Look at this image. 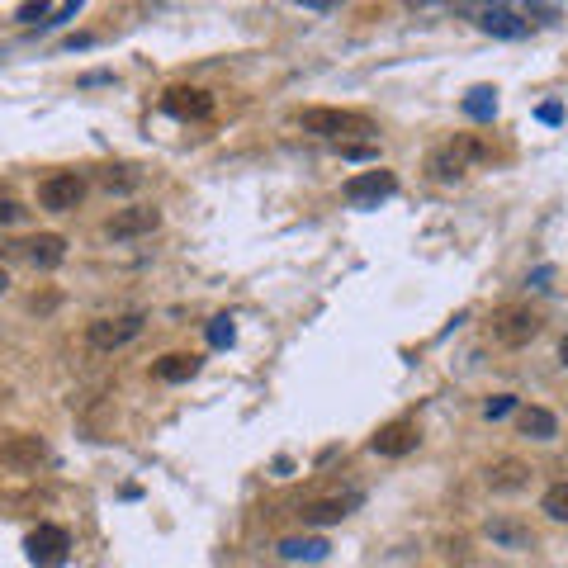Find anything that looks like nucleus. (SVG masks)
Wrapping results in <instances>:
<instances>
[{
	"instance_id": "obj_1",
	"label": "nucleus",
	"mask_w": 568,
	"mask_h": 568,
	"mask_svg": "<svg viewBox=\"0 0 568 568\" xmlns=\"http://www.w3.org/2000/svg\"><path fill=\"white\" fill-rule=\"evenodd\" d=\"M493 157V147L483 138H474V133H460V138H450V142H441L431 157H426V176L431 180H460L469 166H479V161H488Z\"/></svg>"
},
{
	"instance_id": "obj_2",
	"label": "nucleus",
	"mask_w": 568,
	"mask_h": 568,
	"mask_svg": "<svg viewBox=\"0 0 568 568\" xmlns=\"http://www.w3.org/2000/svg\"><path fill=\"white\" fill-rule=\"evenodd\" d=\"M540 327H545V318L535 313L531 303H507V308H493V318H488V337H493L497 346L516 351V346H531V341L540 337Z\"/></svg>"
},
{
	"instance_id": "obj_3",
	"label": "nucleus",
	"mask_w": 568,
	"mask_h": 568,
	"mask_svg": "<svg viewBox=\"0 0 568 568\" xmlns=\"http://www.w3.org/2000/svg\"><path fill=\"white\" fill-rule=\"evenodd\" d=\"M299 124H303V133H318V138L346 142V138L360 133L365 142H374V124L365 119V114H351V109H303Z\"/></svg>"
},
{
	"instance_id": "obj_4",
	"label": "nucleus",
	"mask_w": 568,
	"mask_h": 568,
	"mask_svg": "<svg viewBox=\"0 0 568 568\" xmlns=\"http://www.w3.org/2000/svg\"><path fill=\"white\" fill-rule=\"evenodd\" d=\"M142 327H147V318H142V313H119V318L90 322V327H86V341H90V351L109 355V351H124L128 341H138Z\"/></svg>"
},
{
	"instance_id": "obj_5",
	"label": "nucleus",
	"mask_w": 568,
	"mask_h": 568,
	"mask_svg": "<svg viewBox=\"0 0 568 568\" xmlns=\"http://www.w3.org/2000/svg\"><path fill=\"white\" fill-rule=\"evenodd\" d=\"M157 228H161V209H152V204H128V209H119L105 223V237L109 242H138V237H152Z\"/></svg>"
},
{
	"instance_id": "obj_6",
	"label": "nucleus",
	"mask_w": 568,
	"mask_h": 568,
	"mask_svg": "<svg viewBox=\"0 0 568 568\" xmlns=\"http://www.w3.org/2000/svg\"><path fill=\"white\" fill-rule=\"evenodd\" d=\"M0 464L15 469V474H34L38 464H48V441L34 431H15L0 441Z\"/></svg>"
},
{
	"instance_id": "obj_7",
	"label": "nucleus",
	"mask_w": 568,
	"mask_h": 568,
	"mask_svg": "<svg viewBox=\"0 0 568 568\" xmlns=\"http://www.w3.org/2000/svg\"><path fill=\"white\" fill-rule=\"evenodd\" d=\"M398 190V176L393 171H384V166H374V171H360V176L346 180V204H355V209H374V204H384V199Z\"/></svg>"
},
{
	"instance_id": "obj_8",
	"label": "nucleus",
	"mask_w": 568,
	"mask_h": 568,
	"mask_svg": "<svg viewBox=\"0 0 568 568\" xmlns=\"http://www.w3.org/2000/svg\"><path fill=\"white\" fill-rule=\"evenodd\" d=\"M81 199H86V176H76V171H57L38 185V204L48 213H71Z\"/></svg>"
},
{
	"instance_id": "obj_9",
	"label": "nucleus",
	"mask_w": 568,
	"mask_h": 568,
	"mask_svg": "<svg viewBox=\"0 0 568 568\" xmlns=\"http://www.w3.org/2000/svg\"><path fill=\"white\" fill-rule=\"evenodd\" d=\"M24 550H29L34 568H62L67 564V550H71V535L62 531V526H38V531H29Z\"/></svg>"
},
{
	"instance_id": "obj_10",
	"label": "nucleus",
	"mask_w": 568,
	"mask_h": 568,
	"mask_svg": "<svg viewBox=\"0 0 568 568\" xmlns=\"http://www.w3.org/2000/svg\"><path fill=\"white\" fill-rule=\"evenodd\" d=\"M161 109L171 114V119H185V124H195V119H209L213 114V95L199 86H171L161 95Z\"/></svg>"
},
{
	"instance_id": "obj_11",
	"label": "nucleus",
	"mask_w": 568,
	"mask_h": 568,
	"mask_svg": "<svg viewBox=\"0 0 568 568\" xmlns=\"http://www.w3.org/2000/svg\"><path fill=\"white\" fill-rule=\"evenodd\" d=\"M10 251L24 256L34 270H57L62 261H67V242H62L57 232H38V237H29V242H10Z\"/></svg>"
},
{
	"instance_id": "obj_12",
	"label": "nucleus",
	"mask_w": 568,
	"mask_h": 568,
	"mask_svg": "<svg viewBox=\"0 0 568 568\" xmlns=\"http://www.w3.org/2000/svg\"><path fill=\"white\" fill-rule=\"evenodd\" d=\"M355 502L360 497L355 493H332V497H313V502H303L299 512V521L303 526H337V521H346V516L355 512Z\"/></svg>"
},
{
	"instance_id": "obj_13",
	"label": "nucleus",
	"mask_w": 568,
	"mask_h": 568,
	"mask_svg": "<svg viewBox=\"0 0 568 568\" xmlns=\"http://www.w3.org/2000/svg\"><path fill=\"white\" fill-rule=\"evenodd\" d=\"M483 535L493 540L497 550H535V535L521 516H507V512L488 516V521H483Z\"/></svg>"
},
{
	"instance_id": "obj_14",
	"label": "nucleus",
	"mask_w": 568,
	"mask_h": 568,
	"mask_svg": "<svg viewBox=\"0 0 568 568\" xmlns=\"http://www.w3.org/2000/svg\"><path fill=\"white\" fill-rule=\"evenodd\" d=\"M417 422H389V426H379V436L370 441L374 455H384V460H403V455H412L417 450Z\"/></svg>"
},
{
	"instance_id": "obj_15",
	"label": "nucleus",
	"mask_w": 568,
	"mask_h": 568,
	"mask_svg": "<svg viewBox=\"0 0 568 568\" xmlns=\"http://www.w3.org/2000/svg\"><path fill=\"white\" fill-rule=\"evenodd\" d=\"M483 483L493 488V493H521L526 483H531V464L516 460V455H502V460L488 464V474H483Z\"/></svg>"
},
{
	"instance_id": "obj_16",
	"label": "nucleus",
	"mask_w": 568,
	"mask_h": 568,
	"mask_svg": "<svg viewBox=\"0 0 568 568\" xmlns=\"http://www.w3.org/2000/svg\"><path fill=\"white\" fill-rule=\"evenodd\" d=\"M479 29L493 38H526V19L512 5H488V10H479Z\"/></svg>"
},
{
	"instance_id": "obj_17",
	"label": "nucleus",
	"mask_w": 568,
	"mask_h": 568,
	"mask_svg": "<svg viewBox=\"0 0 568 568\" xmlns=\"http://www.w3.org/2000/svg\"><path fill=\"white\" fill-rule=\"evenodd\" d=\"M152 374H157L161 384H185V379H195L199 374V355H185V351L161 355L157 365H152Z\"/></svg>"
},
{
	"instance_id": "obj_18",
	"label": "nucleus",
	"mask_w": 568,
	"mask_h": 568,
	"mask_svg": "<svg viewBox=\"0 0 568 568\" xmlns=\"http://www.w3.org/2000/svg\"><path fill=\"white\" fill-rule=\"evenodd\" d=\"M516 426H521V436H531V441H554V436H559V422H554L550 408H516Z\"/></svg>"
},
{
	"instance_id": "obj_19",
	"label": "nucleus",
	"mask_w": 568,
	"mask_h": 568,
	"mask_svg": "<svg viewBox=\"0 0 568 568\" xmlns=\"http://www.w3.org/2000/svg\"><path fill=\"white\" fill-rule=\"evenodd\" d=\"M327 540L322 535H289V540H280V559H308V564H318V559H327Z\"/></svg>"
},
{
	"instance_id": "obj_20",
	"label": "nucleus",
	"mask_w": 568,
	"mask_h": 568,
	"mask_svg": "<svg viewBox=\"0 0 568 568\" xmlns=\"http://www.w3.org/2000/svg\"><path fill=\"white\" fill-rule=\"evenodd\" d=\"M464 114H469V119H479V124H493V119H497V90L474 86L469 95H464Z\"/></svg>"
},
{
	"instance_id": "obj_21",
	"label": "nucleus",
	"mask_w": 568,
	"mask_h": 568,
	"mask_svg": "<svg viewBox=\"0 0 568 568\" xmlns=\"http://www.w3.org/2000/svg\"><path fill=\"white\" fill-rule=\"evenodd\" d=\"M540 512L550 516V521H568V479L545 488V497H540Z\"/></svg>"
},
{
	"instance_id": "obj_22",
	"label": "nucleus",
	"mask_w": 568,
	"mask_h": 568,
	"mask_svg": "<svg viewBox=\"0 0 568 568\" xmlns=\"http://www.w3.org/2000/svg\"><path fill=\"white\" fill-rule=\"evenodd\" d=\"M100 185H105L109 195H114V190H138L142 176H138V171H128V166H119V171H105V176H100Z\"/></svg>"
},
{
	"instance_id": "obj_23",
	"label": "nucleus",
	"mask_w": 568,
	"mask_h": 568,
	"mask_svg": "<svg viewBox=\"0 0 568 568\" xmlns=\"http://www.w3.org/2000/svg\"><path fill=\"white\" fill-rule=\"evenodd\" d=\"M512 412H516L512 393H497V398H488V403H483V417H488V422H502V417H512Z\"/></svg>"
},
{
	"instance_id": "obj_24",
	"label": "nucleus",
	"mask_w": 568,
	"mask_h": 568,
	"mask_svg": "<svg viewBox=\"0 0 568 568\" xmlns=\"http://www.w3.org/2000/svg\"><path fill=\"white\" fill-rule=\"evenodd\" d=\"M232 341H237V327H232V318H213L209 322V346H218V351H223V346H232Z\"/></svg>"
},
{
	"instance_id": "obj_25",
	"label": "nucleus",
	"mask_w": 568,
	"mask_h": 568,
	"mask_svg": "<svg viewBox=\"0 0 568 568\" xmlns=\"http://www.w3.org/2000/svg\"><path fill=\"white\" fill-rule=\"evenodd\" d=\"M341 157H351V161H379V147H374V142H341Z\"/></svg>"
},
{
	"instance_id": "obj_26",
	"label": "nucleus",
	"mask_w": 568,
	"mask_h": 568,
	"mask_svg": "<svg viewBox=\"0 0 568 568\" xmlns=\"http://www.w3.org/2000/svg\"><path fill=\"white\" fill-rule=\"evenodd\" d=\"M48 10H53V5H43V0H38V5H19L15 19H19V24H43V19H48Z\"/></svg>"
},
{
	"instance_id": "obj_27",
	"label": "nucleus",
	"mask_w": 568,
	"mask_h": 568,
	"mask_svg": "<svg viewBox=\"0 0 568 568\" xmlns=\"http://www.w3.org/2000/svg\"><path fill=\"white\" fill-rule=\"evenodd\" d=\"M24 204H15V199H0V228H10V223H24Z\"/></svg>"
},
{
	"instance_id": "obj_28",
	"label": "nucleus",
	"mask_w": 568,
	"mask_h": 568,
	"mask_svg": "<svg viewBox=\"0 0 568 568\" xmlns=\"http://www.w3.org/2000/svg\"><path fill=\"white\" fill-rule=\"evenodd\" d=\"M550 275H554L550 266H540V270L531 275V289H550Z\"/></svg>"
},
{
	"instance_id": "obj_29",
	"label": "nucleus",
	"mask_w": 568,
	"mask_h": 568,
	"mask_svg": "<svg viewBox=\"0 0 568 568\" xmlns=\"http://www.w3.org/2000/svg\"><path fill=\"white\" fill-rule=\"evenodd\" d=\"M540 119H545V124H559V119H564V109H559V105H540Z\"/></svg>"
},
{
	"instance_id": "obj_30",
	"label": "nucleus",
	"mask_w": 568,
	"mask_h": 568,
	"mask_svg": "<svg viewBox=\"0 0 568 568\" xmlns=\"http://www.w3.org/2000/svg\"><path fill=\"white\" fill-rule=\"evenodd\" d=\"M5 289H10V275H5V266H0V294H5Z\"/></svg>"
},
{
	"instance_id": "obj_31",
	"label": "nucleus",
	"mask_w": 568,
	"mask_h": 568,
	"mask_svg": "<svg viewBox=\"0 0 568 568\" xmlns=\"http://www.w3.org/2000/svg\"><path fill=\"white\" fill-rule=\"evenodd\" d=\"M559 360H564V365H568V337L559 341Z\"/></svg>"
}]
</instances>
